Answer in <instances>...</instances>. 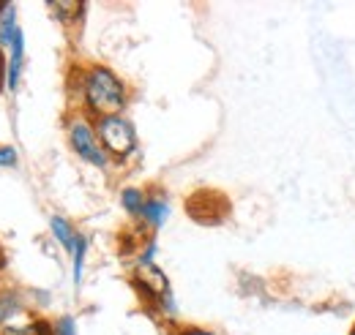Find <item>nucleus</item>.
Returning <instances> with one entry per match:
<instances>
[{"instance_id":"obj_2","label":"nucleus","mask_w":355,"mask_h":335,"mask_svg":"<svg viewBox=\"0 0 355 335\" xmlns=\"http://www.w3.org/2000/svg\"><path fill=\"white\" fill-rule=\"evenodd\" d=\"M96 134H98V142L107 153L118 156V159H126L132 156L134 147H137V134H134L132 123L121 115H110V118H98L96 123Z\"/></svg>"},{"instance_id":"obj_19","label":"nucleus","mask_w":355,"mask_h":335,"mask_svg":"<svg viewBox=\"0 0 355 335\" xmlns=\"http://www.w3.org/2000/svg\"><path fill=\"white\" fill-rule=\"evenodd\" d=\"M3 8H6V0H0V14H3Z\"/></svg>"},{"instance_id":"obj_3","label":"nucleus","mask_w":355,"mask_h":335,"mask_svg":"<svg viewBox=\"0 0 355 335\" xmlns=\"http://www.w3.org/2000/svg\"><path fill=\"white\" fill-rule=\"evenodd\" d=\"M69 142H71L74 153H77L83 161H88L93 167H107V150L101 147L98 134L90 128L88 120L77 118V120L69 123Z\"/></svg>"},{"instance_id":"obj_10","label":"nucleus","mask_w":355,"mask_h":335,"mask_svg":"<svg viewBox=\"0 0 355 335\" xmlns=\"http://www.w3.org/2000/svg\"><path fill=\"white\" fill-rule=\"evenodd\" d=\"M17 33H19V28H17V19H14V6L6 3L3 14H0V46H11Z\"/></svg>"},{"instance_id":"obj_12","label":"nucleus","mask_w":355,"mask_h":335,"mask_svg":"<svg viewBox=\"0 0 355 335\" xmlns=\"http://www.w3.org/2000/svg\"><path fill=\"white\" fill-rule=\"evenodd\" d=\"M85 248H88V240H85V235H77V243H74V251H71V259H74V287H80V284H83Z\"/></svg>"},{"instance_id":"obj_6","label":"nucleus","mask_w":355,"mask_h":335,"mask_svg":"<svg viewBox=\"0 0 355 335\" xmlns=\"http://www.w3.org/2000/svg\"><path fill=\"white\" fill-rule=\"evenodd\" d=\"M22 63H25V42H22V30H19L8 46V87L11 90H17V84H19Z\"/></svg>"},{"instance_id":"obj_7","label":"nucleus","mask_w":355,"mask_h":335,"mask_svg":"<svg viewBox=\"0 0 355 335\" xmlns=\"http://www.w3.org/2000/svg\"><path fill=\"white\" fill-rule=\"evenodd\" d=\"M167 215H170V205L162 197H150V199H145V210H142L139 218L150 226H162L167 221Z\"/></svg>"},{"instance_id":"obj_8","label":"nucleus","mask_w":355,"mask_h":335,"mask_svg":"<svg viewBox=\"0 0 355 335\" xmlns=\"http://www.w3.org/2000/svg\"><path fill=\"white\" fill-rule=\"evenodd\" d=\"M49 6V11L60 19V22H74V19H80V14L85 11V3H77V0H52V3H46Z\"/></svg>"},{"instance_id":"obj_5","label":"nucleus","mask_w":355,"mask_h":335,"mask_svg":"<svg viewBox=\"0 0 355 335\" xmlns=\"http://www.w3.org/2000/svg\"><path fill=\"white\" fill-rule=\"evenodd\" d=\"M186 210H189V215L194 218V221H200V224H219L224 215L230 212V202L224 199L222 194H216V191H197L189 202H186Z\"/></svg>"},{"instance_id":"obj_16","label":"nucleus","mask_w":355,"mask_h":335,"mask_svg":"<svg viewBox=\"0 0 355 335\" xmlns=\"http://www.w3.org/2000/svg\"><path fill=\"white\" fill-rule=\"evenodd\" d=\"M0 335H36V327L31 325V327H6Z\"/></svg>"},{"instance_id":"obj_18","label":"nucleus","mask_w":355,"mask_h":335,"mask_svg":"<svg viewBox=\"0 0 355 335\" xmlns=\"http://www.w3.org/2000/svg\"><path fill=\"white\" fill-rule=\"evenodd\" d=\"M180 335H214V333H208V330H183Z\"/></svg>"},{"instance_id":"obj_4","label":"nucleus","mask_w":355,"mask_h":335,"mask_svg":"<svg viewBox=\"0 0 355 335\" xmlns=\"http://www.w3.org/2000/svg\"><path fill=\"white\" fill-rule=\"evenodd\" d=\"M134 281L142 292L148 294L150 300H159L167 311H173V297H170V284H167V275L148 259H139L137 262V273H134Z\"/></svg>"},{"instance_id":"obj_11","label":"nucleus","mask_w":355,"mask_h":335,"mask_svg":"<svg viewBox=\"0 0 355 335\" xmlns=\"http://www.w3.org/2000/svg\"><path fill=\"white\" fill-rule=\"evenodd\" d=\"M121 205L126 208L129 215H142V210H145V194L139 191V188H123L121 191Z\"/></svg>"},{"instance_id":"obj_20","label":"nucleus","mask_w":355,"mask_h":335,"mask_svg":"<svg viewBox=\"0 0 355 335\" xmlns=\"http://www.w3.org/2000/svg\"><path fill=\"white\" fill-rule=\"evenodd\" d=\"M3 316H6V314H3V305H0V319H3Z\"/></svg>"},{"instance_id":"obj_15","label":"nucleus","mask_w":355,"mask_h":335,"mask_svg":"<svg viewBox=\"0 0 355 335\" xmlns=\"http://www.w3.org/2000/svg\"><path fill=\"white\" fill-rule=\"evenodd\" d=\"M8 84V60H6V55H3V49H0V90Z\"/></svg>"},{"instance_id":"obj_9","label":"nucleus","mask_w":355,"mask_h":335,"mask_svg":"<svg viewBox=\"0 0 355 335\" xmlns=\"http://www.w3.org/2000/svg\"><path fill=\"white\" fill-rule=\"evenodd\" d=\"M49 226H52V235H55V240H58L63 248L74 251V243H77V232H74V226H71L66 218H60V215H52Z\"/></svg>"},{"instance_id":"obj_13","label":"nucleus","mask_w":355,"mask_h":335,"mask_svg":"<svg viewBox=\"0 0 355 335\" xmlns=\"http://www.w3.org/2000/svg\"><path fill=\"white\" fill-rule=\"evenodd\" d=\"M17 164V150L11 145H3L0 147V167H14Z\"/></svg>"},{"instance_id":"obj_17","label":"nucleus","mask_w":355,"mask_h":335,"mask_svg":"<svg viewBox=\"0 0 355 335\" xmlns=\"http://www.w3.org/2000/svg\"><path fill=\"white\" fill-rule=\"evenodd\" d=\"M33 327H36V335H55V333H52V327L46 325L44 319H39V322H33Z\"/></svg>"},{"instance_id":"obj_1","label":"nucleus","mask_w":355,"mask_h":335,"mask_svg":"<svg viewBox=\"0 0 355 335\" xmlns=\"http://www.w3.org/2000/svg\"><path fill=\"white\" fill-rule=\"evenodd\" d=\"M83 98L96 118L121 115V109L126 107V87L110 69L93 66L83 77Z\"/></svg>"},{"instance_id":"obj_21","label":"nucleus","mask_w":355,"mask_h":335,"mask_svg":"<svg viewBox=\"0 0 355 335\" xmlns=\"http://www.w3.org/2000/svg\"><path fill=\"white\" fill-rule=\"evenodd\" d=\"M350 335H355V330H353V333H350Z\"/></svg>"},{"instance_id":"obj_14","label":"nucleus","mask_w":355,"mask_h":335,"mask_svg":"<svg viewBox=\"0 0 355 335\" xmlns=\"http://www.w3.org/2000/svg\"><path fill=\"white\" fill-rule=\"evenodd\" d=\"M58 335H77V327H74V319L71 316H63L58 322Z\"/></svg>"}]
</instances>
